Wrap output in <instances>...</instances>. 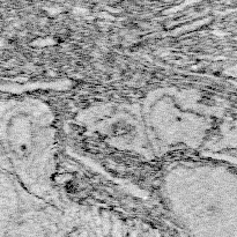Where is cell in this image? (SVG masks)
<instances>
[{
  "label": "cell",
  "instance_id": "1",
  "mask_svg": "<svg viewBox=\"0 0 237 237\" xmlns=\"http://www.w3.org/2000/svg\"><path fill=\"white\" fill-rule=\"evenodd\" d=\"M167 204L194 236L209 237L221 230L235 237L236 176L216 164L190 163L172 169L165 178Z\"/></svg>",
  "mask_w": 237,
  "mask_h": 237
},
{
  "label": "cell",
  "instance_id": "3",
  "mask_svg": "<svg viewBox=\"0 0 237 237\" xmlns=\"http://www.w3.org/2000/svg\"><path fill=\"white\" fill-rule=\"evenodd\" d=\"M146 123L149 138L163 148L196 146L208 127L194 103L168 91L154 95L149 101Z\"/></svg>",
  "mask_w": 237,
  "mask_h": 237
},
{
  "label": "cell",
  "instance_id": "2",
  "mask_svg": "<svg viewBox=\"0 0 237 237\" xmlns=\"http://www.w3.org/2000/svg\"><path fill=\"white\" fill-rule=\"evenodd\" d=\"M0 139L20 180L32 192L45 191L55 164L50 111L32 101L14 104L1 118Z\"/></svg>",
  "mask_w": 237,
  "mask_h": 237
},
{
  "label": "cell",
  "instance_id": "4",
  "mask_svg": "<svg viewBox=\"0 0 237 237\" xmlns=\"http://www.w3.org/2000/svg\"><path fill=\"white\" fill-rule=\"evenodd\" d=\"M20 199L13 180L0 171V237L7 235L8 229L16 220Z\"/></svg>",
  "mask_w": 237,
  "mask_h": 237
}]
</instances>
